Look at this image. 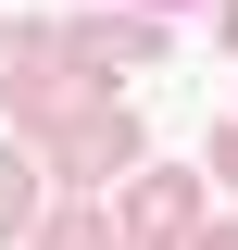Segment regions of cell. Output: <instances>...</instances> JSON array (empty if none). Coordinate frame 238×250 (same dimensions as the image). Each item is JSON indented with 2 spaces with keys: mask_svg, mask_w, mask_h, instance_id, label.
I'll return each instance as SVG.
<instances>
[{
  "mask_svg": "<svg viewBox=\"0 0 238 250\" xmlns=\"http://www.w3.org/2000/svg\"><path fill=\"white\" fill-rule=\"evenodd\" d=\"M201 250H238V225H226V238H201Z\"/></svg>",
  "mask_w": 238,
  "mask_h": 250,
  "instance_id": "obj_1",
  "label": "cell"
},
{
  "mask_svg": "<svg viewBox=\"0 0 238 250\" xmlns=\"http://www.w3.org/2000/svg\"><path fill=\"white\" fill-rule=\"evenodd\" d=\"M226 175H238V138H226Z\"/></svg>",
  "mask_w": 238,
  "mask_h": 250,
  "instance_id": "obj_2",
  "label": "cell"
},
{
  "mask_svg": "<svg viewBox=\"0 0 238 250\" xmlns=\"http://www.w3.org/2000/svg\"><path fill=\"white\" fill-rule=\"evenodd\" d=\"M226 25H238V13H226Z\"/></svg>",
  "mask_w": 238,
  "mask_h": 250,
  "instance_id": "obj_3",
  "label": "cell"
}]
</instances>
